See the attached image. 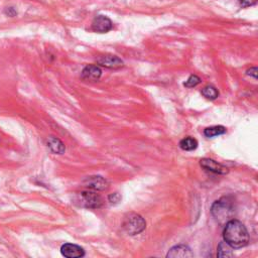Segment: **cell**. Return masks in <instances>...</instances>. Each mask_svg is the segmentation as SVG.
<instances>
[{
	"label": "cell",
	"mask_w": 258,
	"mask_h": 258,
	"mask_svg": "<svg viewBox=\"0 0 258 258\" xmlns=\"http://www.w3.org/2000/svg\"><path fill=\"white\" fill-rule=\"evenodd\" d=\"M223 238L232 248L245 247L249 242V234L246 227L235 219H231L226 223Z\"/></svg>",
	"instance_id": "6da1fadb"
},
{
	"label": "cell",
	"mask_w": 258,
	"mask_h": 258,
	"mask_svg": "<svg viewBox=\"0 0 258 258\" xmlns=\"http://www.w3.org/2000/svg\"><path fill=\"white\" fill-rule=\"evenodd\" d=\"M235 206L234 201L231 197H222L217 200L211 207L212 216L219 223H227L234 216Z\"/></svg>",
	"instance_id": "7a4b0ae2"
},
{
	"label": "cell",
	"mask_w": 258,
	"mask_h": 258,
	"mask_svg": "<svg viewBox=\"0 0 258 258\" xmlns=\"http://www.w3.org/2000/svg\"><path fill=\"white\" fill-rule=\"evenodd\" d=\"M122 226L126 233H128L131 236H134V235H139L145 229L146 222L141 215L135 213H129L124 217Z\"/></svg>",
	"instance_id": "3957f363"
},
{
	"label": "cell",
	"mask_w": 258,
	"mask_h": 258,
	"mask_svg": "<svg viewBox=\"0 0 258 258\" xmlns=\"http://www.w3.org/2000/svg\"><path fill=\"white\" fill-rule=\"evenodd\" d=\"M77 202L79 205L87 209H99L103 206L102 197L95 191H84L79 193Z\"/></svg>",
	"instance_id": "277c9868"
},
{
	"label": "cell",
	"mask_w": 258,
	"mask_h": 258,
	"mask_svg": "<svg viewBox=\"0 0 258 258\" xmlns=\"http://www.w3.org/2000/svg\"><path fill=\"white\" fill-rule=\"evenodd\" d=\"M91 28L98 33H106L113 28V23L109 17L105 15H97L92 22Z\"/></svg>",
	"instance_id": "5b68a950"
},
{
	"label": "cell",
	"mask_w": 258,
	"mask_h": 258,
	"mask_svg": "<svg viewBox=\"0 0 258 258\" xmlns=\"http://www.w3.org/2000/svg\"><path fill=\"white\" fill-rule=\"evenodd\" d=\"M84 185L92 191H105L109 187L108 182L100 176H91L86 178Z\"/></svg>",
	"instance_id": "8992f818"
},
{
	"label": "cell",
	"mask_w": 258,
	"mask_h": 258,
	"mask_svg": "<svg viewBox=\"0 0 258 258\" xmlns=\"http://www.w3.org/2000/svg\"><path fill=\"white\" fill-rule=\"evenodd\" d=\"M97 65L101 67H105L107 69H120L123 67V61L113 55H103L99 56L96 59Z\"/></svg>",
	"instance_id": "52a82bcc"
},
{
	"label": "cell",
	"mask_w": 258,
	"mask_h": 258,
	"mask_svg": "<svg viewBox=\"0 0 258 258\" xmlns=\"http://www.w3.org/2000/svg\"><path fill=\"white\" fill-rule=\"evenodd\" d=\"M200 164L206 170L212 171V173H214V174L226 175V174L229 173L228 167H226L225 165H223V164H219L216 161L211 160V159H203V160H201Z\"/></svg>",
	"instance_id": "ba28073f"
},
{
	"label": "cell",
	"mask_w": 258,
	"mask_h": 258,
	"mask_svg": "<svg viewBox=\"0 0 258 258\" xmlns=\"http://www.w3.org/2000/svg\"><path fill=\"white\" fill-rule=\"evenodd\" d=\"M102 76V70L97 65L86 66L81 73V78L87 82H97Z\"/></svg>",
	"instance_id": "9c48e42d"
},
{
	"label": "cell",
	"mask_w": 258,
	"mask_h": 258,
	"mask_svg": "<svg viewBox=\"0 0 258 258\" xmlns=\"http://www.w3.org/2000/svg\"><path fill=\"white\" fill-rule=\"evenodd\" d=\"M61 253L63 256L68 258H79L85 255V250L76 244L65 243L61 247Z\"/></svg>",
	"instance_id": "30bf717a"
},
{
	"label": "cell",
	"mask_w": 258,
	"mask_h": 258,
	"mask_svg": "<svg viewBox=\"0 0 258 258\" xmlns=\"http://www.w3.org/2000/svg\"><path fill=\"white\" fill-rule=\"evenodd\" d=\"M193 256L194 254L191 248L184 244L174 246L169 249L168 253L166 254L167 258H191Z\"/></svg>",
	"instance_id": "8fae6325"
},
{
	"label": "cell",
	"mask_w": 258,
	"mask_h": 258,
	"mask_svg": "<svg viewBox=\"0 0 258 258\" xmlns=\"http://www.w3.org/2000/svg\"><path fill=\"white\" fill-rule=\"evenodd\" d=\"M47 145L55 154H63L66 151L65 144L55 136H49L47 140Z\"/></svg>",
	"instance_id": "7c38bea8"
},
{
	"label": "cell",
	"mask_w": 258,
	"mask_h": 258,
	"mask_svg": "<svg viewBox=\"0 0 258 258\" xmlns=\"http://www.w3.org/2000/svg\"><path fill=\"white\" fill-rule=\"evenodd\" d=\"M234 255L232 251V247L225 241H222L218 245V251H217V256L220 258H228L232 257Z\"/></svg>",
	"instance_id": "4fadbf2b"
},
{
	"label": "cell",
	"mask_w": 258,
	"mask_h": 258,
	"mask_svg": "<svg viewBox=\"0 0 258 258\" xmlns=\"http://www.w3.org/2000/svg\"><path fill=\"white\" fill-rule=\"evenodd\" d=\"M180 147L185 151H192L198 147V141L191 136H188L180 141Z\"/></svg>",
	"instance_id": "5bb4252c"
},
{
	"label": "cell",
	"mask_w": 258,
	"mask_h": 258,
	"mask_svg": "<svg viewBox=\"0 0 258 258\" xmlns=\"http://www.w3.org/2000/svg\"><path fill=\"white\" fill-rule=\"evenodd\" d=\"M226 133V128L222 125H216V126H211L206 128L204 130V135L208 139H213V137H216L218 135H222Z\"/></svg>",
	"instance_id": "9a60e30c"
},
{
	"label": "cell",
	"mask_w": 258,
	"mask_h": 258,
	"mask_svg": "<svg viewBox=\"0 0 258 258\" xmlns=\"http://www.w3.org/2000/svg\"><path fill=\"white\" fill-rule=\"evenodd\" d=\"M201 93L202 95L208 100H215L218 98L219 96V92L218 90L214 87V86L212 85H208L206 86V87H204L202 90H201Z\"/></svg>",
	"instance_id": "2e32d148"
},
{
	"label": "cell",
	"mask_w": 258,
	"mask_h": 258,
	"mask_svg": "<svg viewBox=\"0 0 258 258\" xmlns=\"http://www.w3.org/2000/svg\"><path fill=\"white\" fill-rule=\"evenodd\" d=\"M200 83H201L200 77H198L197 75H191L190 77H188V79L184 83V86L187 88H194Z\"/></svg>",
	"instance_id": "e0dca14e"
},
{
	"label": "cell",
	"mask_w": 258,
	"mask_h": 258,
	"mask_svg": "<svg viewBox=\"0 0 258 258\" xmlns=\"http://www.w3.org/2000/svg\"><path fill=\"white\" fill-rule=\"evenodd\" d=\"M108 201L112 205H117V204L120 203V201H121V196H120L118 193H113V194L109 195Z\"/></svg>",
	"instance_id": "ac0fdd59"
},
{
	"label": "cell",
	"mask_w": 258,
	"mask_h": 258,
	"mask_svg": "<svg viewBox=\"0 0 258 258\" xmlns=\"http://www.w3.org/2000/svg\"><path fill=\"white\" fill-rule=\"evenodd\" d=\"M240 6L243 8H247L250 6H253L257 3V0H239Z\"/></svg>",
	"instance_id": "d6986e66"
},
{
	"label": "cell",
	"mask_w": 258,
	"mask_h": 258,
	"mask_svg": "<svg viewBox=\"0 0 258 258\" xmlns=\"http://www.w3.org/2000/svg\"><path fill=\"white\" fill-rule=\"evenodd\" d=\"M257 73H258V70H257V68L256 67H252L250 69H248V70L246 71V74L252 78H254L255 80L257 79Z\"/></svg>",
	"instance_id": "ffe728a7"
},
{
	"label": "cell",
	"mask_w": 258,
	"mask_h": 258,
	"mask_svg": "<svg viewBox=\"0 0 258 258\" xmlns=\"http://www.w3.org/2000/svg\"><path fill=\"white\" fill-rule=\"evenodd\" d=\"M4 13H5L7 16H9V17H14V16L17 14L16 10H15L13 7H7V8H5Z\"/></svg>",
	"instance_id": "44dd1931"
}]
</instances>
